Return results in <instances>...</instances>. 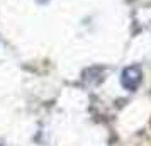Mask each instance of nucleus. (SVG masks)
<instances>
[{"instance_id": "nucleus-1", "label": "nucleus", "mask_w": 151, "mask_h": 146, "mask_svg": "<svg viewBox=\"0 0 151 146\" xmlns=\"http://www.w3.org/2000/svg\"><path fill=\"white\" fill-rule=\"evenodd\" d=\"M141 78H143V71L137 65H131L127 68L122 70V75H121V83L126 90L134 92L141 83Z\"/></svg>"}, {"instance_id": "nucleus-2", "label": "nucleus", "mask_w": 151, "mask_h": 146, "mask_svg": "<svg viewBox=\"0 0 151 146\" xmlns=\"http://www.w3.org/2000/svg\"><path fill=\"white\" fill-rule=\"evenodd\" d=\"M37 2H48V0H37Z\"/></svg>"}]
</instances>
